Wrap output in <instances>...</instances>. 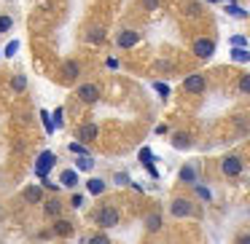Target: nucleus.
<instances>
[{
	"label": "nucleus",
	"mask_w": 250,
	"mask_h": 244,
	"mask_svg": "<svg viewBox=\"0 0 250 244\" xmlns=\"http://www.w3.org/2000/svg\"><path fill=\"white\" fill-rule=\"evenodd\" d=\"M70 153H76V156H89V150L83 148V142H73V145H70Z\"/></svg>",
	"instance_id": "29"
},
{
	"label": "nucleus",
	"mask_w": 250,
	"mask_h": 244,
	"mask_svg": "<svg viewBox=\"0 0 250 244\" xmlns=\"http://www.w3.org/2000/svg\"><path fill=\"white\" fill-rule=\"evenodd\" d=\"M94 223H97L100 228H116L121 223V215H119L116 206L105 204V206H100V209L94 212Z\"/></svg>",
	"instance_id": "1"
},
{
	"label": "nucleus",
	"mask_w": 250,
	"mask_h": 244,
	"mask_svg": "<svg viewBox=\"0 0 250 244\" xmlns=\"http://www.w3.org/2000/svg\"><path fill=\"white\" fill-rule=\"evenodd\" d=\"M146 228L151 233H156L159 228H162V215H159V212H151V215L146 217Z\"/></svg>",
	"instance_id": "19"
},
{
	"label": "nucleus",
	"mask_w": 250,
	"mask_h": 244,
	"mask_svg": "<svg viewBox=\"0 0 250 244\" xmlns=\"http://www.w3.org/2000/svg\"><path fill=\"white\" fill-rule=\"evenodd\" d=\"M229 43H231V49H245V46H248V38H245V35H231Z\"/></svg>",
	"instance_id": "23"
},
{
	"label": "nucleus",
	"mask_w": 250,
	"mask_h": 244,
	"mask_svg": "<svg viewBox=\"0 0 250 244\" xmlns=\"http://www.w3.org/2000/svg\"><path fill=\"white\" fill-rule=\"evenodd\" d=\"M62 115H65V110L57 108L54 110V121H51V124H54V129H62V126H65V118H62Z\"/></svg>",
	"instance_id": "27"
},
{
	"label": "nucleus",
	"mask_w": 250,
	"mask_h": 244,
	"mask_svg": "<svg viewBox=\"0 0 250 244\" xmlns=\"http://www.w3.org/2000/svg\"><path fill=\"white\" fill-rule=\"evenodd\" d=\"M62 81L65 83H73V81H78V75L83 73V65H81V59H65L62 62Z\"/></svg>",
	"instance_id": "4"
},
{
	"label": "nucleus",
	"mask_w": 250,
	"mask_h": 244,
	"mask_svg": "<svg viewBox=\"0 0 250 244\" xmlns=\"http://www.w3.org/2000/svg\"><path fill=\"white\" fill-rule=\"evenodd\" d=\"M196 196H199L202 201H212V193L207 188H202V185H196Z\"/></svg>",
	"instance_id": "32"
},
{
	"label": "nucleus",
	"mask_w": 250,
	"mask_h": 244,
	"mask_svg": "<svg viewBox=\"0 0 250 244\" xmlns=\"http://www.w3.org/2000/svg\"><path fill=\"white\" fill-rule=\"evenodd\" d=\"M43 215L49 217V220H57V217L62 215V201L60 199H46L43 201Z\"/></svg>",
	"instance_id": "14"
},
{
	"label": "nucleus",
	"mask_w": 250,
	"mask_h": 244,
	"mask_svg": "<svg viewBox=\"0 0 250 244\" xmlns=\"http://www.w3.org/2000/svg\"><path fill=\"white\" fill-rule=\"evenodd\" d=\"M159 3H162V0H140V6H143V8H148V11L159 8Z\"/></svg>",
	"instance_id": "35"
},
{
	"label": "nucleus",
	"mask_w": 250,
	"mask_h": 244,
	"mask_svg": "<svg viewBox=\"0 0 250 244\" xmlns=\"http://www.w3.org/2000/svg\"><path fill=\"white\" fill-rule=\"evenodd\" d=\"M76 137H78V142H94L100 137V126L97 124H83Z\"/></svg>",
	"instance_id": "12"
},
{
	"label": "nucleus",
	"mask_w": 250,
	"mask_h": 244,
	"mask_svg": "<svg viewBox=\"0 0 250 244\" xmlns=\"http://www.w3.org/2000/svg\"><path fill=\"white\" fill-rule=\"evenodd\" d=\"M234 244H250V233H239V236L234 239Z\"/></svg>",
	"instance_id": "38"
},
{
	"label": "nucleus",
	"mask_w": 250,
	"mask_h": 244,
	"mask_svg": "<svg viewBox=\"0 0 250 244\" xmlns=\"http://www.w3.org/2000/svg\"><path fill=\"white\" fill-rule=\"evenodd\" d=\"M57 164V158H54V153H41V158H38V164H35V172H38V177H46L49 174V169Z\"/></svg>",
	"instance_id": "11"
},
{
	"label": "nucleus",
	"mask_w": 250,
	"mask_h": 244,
	"mask_svg": "<svg viewBox=\"0 0 250 244\" xmlns=\"http://www.w3.org/2000/svg\"><path fill=\"white\" fill-rule=\"evenodd\" d=\"M239 92H242V94H250V73H245V75L239 78Z\"/></svg>",
	"instance_id": "28"
},
{
	"label": "nucleus",
	"mask_w": 250,
	"mask_h": 244,
	"mask_svg": "<svg viewBox=\"0 0 250 244\" xmlns=\"http://www.w3.org/2000/svg\"><path fill=\"white\" fill-rule=\"evenodd\" d=\"M105 188H108V185H105V180H100V177H89L86 180V190L92 196H103Z\"/></svg>",
	"instance_id": "17"
},
{
	"label": "nucleus",
	"mask_w": 250,
	"mask_h": 244,
	"mask_svg": "<svg viewBox=\"0 0 250 244\" xmlns=\"http://www.w3.org/2000/svg\"><path fill=\"white\" fill-rule=\"evenodd\" d=\"M172 145L178 148V150H188V148L194 145V140H191V134H186V131H178V134H172Z\"/></svg>",
	"instance_id": "16"
},
{
	"label": "nucleus",
	"mask_w": 250,
	"mask_h": 244,
	"mask_svg": "<svg viewBox=\"0 0 250 244\" xmlns=\"http://www.w3.org/2000/svg\"><path fill=\"white\" fill-rule=\"evenodd\" d=\"M191 51H194V56H199V59H210V56L215 54V40L212 38H196L194 46H191Z\"/></svg>",
	"instance_id": "5"
},
{
	"label": "nucleus",
	"mask_w": 250,
	"mask_h": 244,
	"mask_svg": "<svg viewBox=\"0 0 250 244\" xmlns=\"http://www.w3.org/2000/svg\"><path fill=\"white\" fill-rule=\"evenodd\" d=\"M17 51H19V40H11V43H8L6 49H3V54H6V56H14Z\"/></svg>",
	"instance_id": "31"
},
{
	"label": "nucleus",
	"mask_w": 250,
	"mask_h": 244,
	"mask_svg": "<svg viewBox=\"0 0 250 244\" xmlns=\"http://www.w3.org/2000/svg\"><path fill=\"white\" fill-rule=\"evenodd\" d=\"M86 244H113L108 233H94L92 239H86Z\"/></svg>",
	"instance_id": "22"
},
{
	"label": "nucleus",
	"mask_w": 250,
	"mask_h": 244,
	"mask_svg": "<svg viewBox=\"0 0 250 244\" xmlns=\"http://www.w3.org/2000/svg\"><path fill=\"white\" fill-rule=\"evenodd\" d=\"M199 11H202V8H199V3H188V14H191V17H196Z\"/></svg>",
	"instance_id": "39"
},
{
	"label": "nucleus",
	"mask_w": 250,
	"mask_h": 244,
	"mask_svg": "<svg viewBox=\"0 0 250 244\" xmlns=\"http://www.w3.org/2000/svg\"><path fill=\"white\" fill-rule=\"evenodd\" d=\"M76 97L81 99L83 105H94L100 99V86L97 83H81V86L76 89Z\"/></svg>",
	"instance_id": "6"
},
{
	"label": "nucleus",
	"mask_w": 250,
	"mask_h": 244,
	"mask_svg": "<svg viewBox=\"0 0 250 244\" xmlns=\"http://www.w3.org/2000/svg\"><path fill=\"white\" fill-rule=\"evenodd\" d=\"M22 201L24 204H41V201H46L43 185H27V188L22 190Z\"/></svg>",
	"instance_id": "7"
},
{
	"label": "nucleus",
	"mask_w": 250,
	"mask_h": 244,
	"mask_svg": "<svg viewBox=\"0 0 250 244\" xmlns=\"http://www.w3.org/2000/svg\"><path fill=\"white\" fill-rule=\"evenodd\" d=\"M11 89H14V92H24V89H27V78H24L22 73H19V75H14L11 78Z\"/></svg>",
	"instance_id": "21"
},
{
	"label": "nucleus",
	"mask_w": 250,
	"mask_h": 244,
	"mask_svg": "<svg viewBox=\"0 0 250 244\" xmlns=\"http://www.w3.org/2000/svg\"><path fill=\"white\" fill-rule=\"evenodd\" d=\"M76 169H78V172H92V169H94V158L92 156H78L76 158Z\"/></svg>",
	"instance_id": "20"
},
{
	"label": "nucleus",
	"mask_w": 250,
	"mask_h": 244,
	"mask_svg": "<svg viewBox=\"0 0 250 244\" xmlns=\"http://www.w3.org/2000/svg\"><path fill=\"white\" fill-rule=\"evenodd\" d=\"M207 3H218V0H207Z\"/></svg>",
	"instance_id": "41"
},
{
	"label": "nucleus",
	"mask_w": 250,
	"mask_h": 244,
	"mask_svg": "<svg viewBox=\"0 0 250 244\" xmlns=\"http://www.w3.org/2000/svg\"><path fill=\"white\" fill-rule=\"evenodd\" d=\"M41 185H43V188H49V190H57V188H60V185H54V183H46V180H43Z\"/></svg>",
	"instance_id": "40"
},
{
	"label": "nucleus",
	"mask_w": 250,
	"mask_h": 244,
	"mask_svg": "<svg viewBox=\"0 0 250 244\" xmlns=\"http://www.w3.org/2000/svg\"><path fill=\"white\" fill-rule=\"evenodd\" d=\"M116 43H119V49H132V46L140 43V33L137 30H121L116 35Z\"/></svg>",
	"instance_id": "9"
},
{
	"label": "nucleus",
	"mask_w": 250,
	"mask_h": 244,
	"mask_svg": "<svg viewBox=\"0 0 250 244\" xmlns=\"http://www.w3.org/2000/svg\"><path fill=\"white\" fill-rule=\"evenodd\" d=\"M169 215L172 217H191L194 215V201L186 199V196L172 199V204H169Z\"/></svg>",
	"instance_id": "3"
},
{
	"label": "nucleus",
	"mask_w": 250,
	"mask_h": 244,
	"mask_svg": "<svg viewBox=\"0 0 250 244\" xmlns=\"http://www.w3.org/2000/svg\"><path fill=\"white\" fill-rule=\"evenodd\" d=\"M140 161H143V167L153 161V153H151V148H143V150H140Z\"/></svg>",
	"instance_id": "30"
},
{
	"label": "nucleus",
	"mask_w": 250,
	"mask_h": 244,
	"mask_svg": "<svg viewBox=\"0 0 250 244\" xmlns=\"http://www.w3.org/2000/svg\"><path fill=\"white\" fill-rule=\"evenodd\" d=\"M105 38H108V30L100 27V24H92L86 30V43H105Z\"/></svg>",
	"instance_id": "15"
},
{
	"label": "nucleus",
	"mask_w": 250,
	"mask_h": 244,
	"mask_svg": "<svg viewBox=\"0 0 250 244\" xmlns=\"http://www.w3.org/2000/svg\"><path fill=\"white\" fill-rule=\"evenodd\" d=\"M226 14H231V17H248V11H245V8H239L237 3H229V6H226Z\"/></svg>",
	"instance_id": "26"
},
{
	"label": "nucleus",
	"mask_w": 250,
	"mask_h": 244,
	"mask_svg": "<svg viewBox=\"0 0 250 244\" xmlns=\"http://www.w3.org/2000/svg\"><path fill=\"white\" fill-rule=\"evenodd\" d=\"M116 183H119V185H126V183H129V174H126V172H116Z\"/></svg>",
	"instance_id": "36"
},
{
	"label": "nucleus",
	"mask_w": 250,
	"mask_h": 244,
	"mask_svg": "<svg viewBox=\"0 0 250 244\" xmlns=\"http://www.w3.org/2000/svg\"><path fill=\"white\" fill-rule=\"evenodd\" d=\"M70 206H73V209H81V206H83V196H81V193H73Z\"/></svg>",
	"instance_id": "34"
},
{
	"label": "nucleus",
	"mask_w": 250,
	"mask_h": 244,
	"mask_svg": "<svg viewBox=\"0 0 250 244\" xmlns=\"http://www.w3.org/2000/svg\"><path fill=\"white\" fill-rule=\"evenodd\" d=\"M156 86V92L162 94V97H169V86H164V83H153Z\"/></svg>",
	"instance_id": "37"
},
{
	"label": "nucleus",
	"mask_w": 250,
	"mask_h": 244,
	"mask_svg": "<svg viewBox=\"0 0 250 244\" xmlns=\"http://www.w3.org/2000/svg\"><path fill=\"white\" fill-rule=\"evenodd\" d=\"M41 121L46 124V131L51 134V131H54V124H51V118H49V113H46V110H41Z\"/></svg>",
	"instance_id": "33"
},
{
	"label": "nucleus",
	"mask_w": 250,
	"mask_h": 244,
	"mask_svg": "<svg viewBox=\"0 0 250 244\" xmlns=\"http://www.w3.org/2000/svg\"><path fill=\"white\" fill-rule=\"evenodd\" d=\"M178 180H180L183 185H196V180H199V172H196L194 164H183V167H180Z\"/></svg>",
	"instance_id": "10"
},
{
	"label": "nucleus",
	"mask_w": 250,
	"mask_h": 244,
	"mask_svg": "<svg viewBox=\"0 0 250 244\" xmlns=\"http://www.w3.org/2000/svg\"><path fill=\"white\" fill-rule=\"evenodd\" d=\"M183 89L186 92H191V94H202L207 89V81H205V75L202 73H194V75H188L183 81Z\"/></svg>",
	"instance_id": "8"
},
{
	"label": "nucleus",
	"mask_w": 250,
	"mask_h": 244,
	"mask_svg": "<svg viewBox=\"0 0 250 244\" xmlns=\"http://www.w3.org/2000/svg\"><path fill=\"white\" fill-rule=\"evenodd\" d=\"M62 185H65V188H76L78 185V172L76 169H65V172H62Z\"/></svg>",
	"instance_id": "18"
},
{
	"label": "nucleus",
	"mask_w": 250,
	"mask_h": 244,
	"mask_svg": "<svg viewBox=\"0 0 250 244\" xmlns=\"http://www.w3.org/2000/svg\"><path fill=\"white\" fill-rule=\"evenodd\" d=\"M242 169H245L242 156H237V153H229V156L221 158V174L223 177H239Z\"/></svg>",
	"instance_id": "2"
},
{
	"label": "nucleus",
	"mask_w": 250,
	"mask_h": 244,
	"mask_svg": "<svg viewBox=\"0 0 250 244\" xmlns=\"http://www.w3.org/2000/svg\"><path fill=\"white\" fill-rule=\"evenodd\" d=\"M231 59L234 62H250V54L245 49H231Z\"/></svg>",
	"instance_id": "24"
},
{
	"label": "nucleus",
	"mask_w": 250,
	"mask_h": 244,
	"mask_svg": "<svg viewBox=\"0 0 250 244\" xmlns=\"http://www.w3.org/2000/svg\"><path fill=\"white\" fill-rule=\"evenodd\" d=\"M51 233H54V236H70L73 233V220H67V217H57V220L51 223Z\"/></svg>",
	"instance_id": "13"
},
{
	"label": "nucleus",
	"mask_w": 250,
	"mask_h": 244,
	"mask_svg": "<svg viewBox=\"0 0 250 244\" xmlns=\"http://www.w3.org/2000/svg\"><path fill=\"white\" fill-rule=\"evenodd\" d=\"M6 3H8V0H6Z\"/></svg>",
	"instance_id": "42"
},
{
	"label": "nucleus",
	"mask_w": 250,
	"mask_h": 244,
	"mask_svg": "<svg viewBox=\"0 0 250 244\" xmlns=\"http://www.w3.org/2000/svg\"><path fill=\"white\" fill-rule=\"evenodd\" d=\"M11 27H14V19L8 14H0V33H8Z\"/></svg>",
	"instance_id": "25"
}]
</instances>
